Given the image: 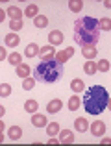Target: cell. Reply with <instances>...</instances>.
Masks as SVG:
<instances>
[{
  "mask_svg": "<svg viewBox=\"0 0 111 146\" xmlns=\"http://www.w3.org/2000/svg\"><path fill=\"white\" fill-rule=\"evenodd\" d=\"M57 135H59V143H65V144L74 143V133H72L70 129H61Z\"/></svg>",
  "mask_w": 111,
  "mask_h": 146,
  "instance_id": "7",
  "label": "cell"
},
{
  "mask_svg": "<svg viewBox=\"0 0 111 146\" xmlns=\"http://www.w3.org/2000/svg\"><path fill=\"white\" fill-rule=\"evenodd\" d=\"M22 28V21H11L9 22V30H13V33L17 32V30Z\"/></svg>",
  "mask_w": 111,
  "mask_h": 146,
  "instance_id": "31",
  "label": "cell"
},
{
  "mask_svg": "<svg viewBox=\"0 0 111 146\" xmlns=\"http://www.w3.org/2000/svg\"><path fill=\"white\" fill-rule=\"evenodd\" d=\"M68 59H70V56L67 54V50H59V52H56V61H57V63L65 65Z\"/></svg>",
  "mask_w": 111,
  "mask_h": 146,
  "instance_id": "18",
  "label": "cell"
},
{
  "mask_svg": "<svg viewBox=\"0 0 111 146\" xmlns=\"http://www.w3.org/2000/svg\"><path fill=\"white\" fill-rule=\"evenodd\" d=\"M48 41H50L52 46H54V44H61L63 43V33H61L59 30H52V32L48 33Z\"/></svg>",
  "mask_w": 111,
  "mask_h": 146,
  "instance_id": "10",
  "label": "cell"
},
{
  "mask_svg": "<svg viewBox=\"0 0 111 146\" xmlns=\"http://www.w3.org/2000/svg\"><path fill=\"white\" fill-rule=\"evenodd\" d=\"M109 104V93L102 85H93L83 94V107L89 115H100Z\"/></svg>",
  "mask_w": 111,
  "mask_h": 146,
  "instance_id": "2",
  "label": "cell"
},
{
  "mask_svg": "<svg viewBox=\"0 0 111 146\" xmlns=\"http://www.w3.org/2000/svg\"><path fill=\"white\" fill-rule=\"evenodd\" d=\"M63 107V102H61L59 98H54V100H50L48 102V106H47V113H50V115H54L57 113V111Z\"/></svg>",
  "mask_w": 111,
  "mask_h": 146,
  "instance_id": "8",
  "label": "cell"
},
{
  "mask_svg": "<svg viewBox=\"0 0 111 146\" xmlns=\"http://www.w3.org/2000/svg\"><path fill=\"white\" fill-rule=\"evenodd\" d=\"M70 89L74 91V93H82V91H85V83H83V80L74 78L70 82Z\"/></svg>",
  "mask_w": 111,
  "mask_h": 146,
  "instance_id": "16",
  "label": "cell"
},
{
  "mask_svg": "<svg viewBox=\"0 0 111 146\" xmlns=\"http://www.w3.org/2000/svg\"><path fill=\"white\" fill-rule=\"evenodd\" d=\"M82 54H83V57L85 59H89V61H93L94 57H96V46H82Z\"/></svg>",
  "mask_w": 111,
  "mask_h": 146,
  "instance_id": "12",
  "label": "cell"
},
{
  "mask_svg": "<svg viewBox=\"0 0 111 146\" xmlns=\"http://www.w3.org/2000/svg\"><path fill=\"white\" fill-rule=\"evenodd\" d=\"M4 143V135H2V133H0V144H2Z\"/></svg>",
  "mask_w": 111,
  "mask_h": 146,
  "instance_id": "38",
  "label": "cell"
},
{
  "mask_svg": "<svg viewBox=\"0 0 111 146\" xmlns=\"http://www.w3.org/2000/svg\"><path fill=\"white\" fill-rule=\"evenodd\" d=\"M80 104H82V102H80L78 96H72L70 100H68V109H70V111H76L80 107Z\"/></svg>",
  "mask_w": 111,
  "mask_h": 146,
  "instance_id": "30",
  "label": "cell"
},
{
  "mask_svg": "<svg viewBox=\"0 0 111 146\" xmlns=\"http://www.w3.org/2000/svg\"><path fill=\"white\" fill-rule=\"evenodd\" d=\"M9 94H11V85L9 83H0V96L7 98Z\"/></svg>",
  "mask_w": 111,
  "mask_h": 146,
  "instance_id": "25",
  "label": "cell"
},
{
  "mask_svg": "<svg viewBox=\"0 0 111 146\" xmlns=\"http://www.w3.org/2000/svg\"><path fill=\"white\" fill-rule=\"evenodd\" d=\"M21 54H17V52H13V54H9V56H7V61H9L11 65H15V67H17V65H21Z\"/></svg>",
  "mask_w": 111,
  "mask_h": 146,
  "instance_id": "27",
  "label": "cell"
},
{
  "mask_svg": "<svg viewBox=\"0 0 111 146\" xmlns=\"http://www.w3.org/2000/svg\"><path fill=\"white\" fill-rule=\"evenodd\" d=\"M47 133L50 137H56L57 133H59V124H57V122H50V124H47Z\"/></svg>",
  "mask_w": 111,
  "mask_h": 146,
  "instance_id": "22",
  "label": "cell"
},
{
  "mask_svg": "<svg viewBox=\"0 0 111 146\" xmlns=\"http://www.w3.org/2000/svg\"><path fill=\"white\" fill-rule=\"evenodd\" d=\"M47 24H48V19L45 17V15H37V17L33 19V26H35V28H45Z\"/></svg>",
  "mask_w": 111,
  "mask_h": 146,
  "instance_id": "21",
  "label": "cell"
},
{
  "mask_svg": "<svg viewBox=\"0 0 111 146\" xmlns=\"http://www.w3.org/2000/svg\"><path fill=\"white\" fill-rule=\"evenodd\" d=\"M96 70L108 72V70H109V61H108V59H100V61L96 63Z\"/></svg>",
  "mask_w": 111,
  "mask_h": 146,
  "instance_id": "28",
  "label": "cell"
},
{
  "mask_svg": "<svg viewBox=\"0 0 111 146\" xmlns=\"http://www.w3.org/2000/svg\"><path fill=\"white\" fill-rule=\"evenodd\" d=\"M68 7H70V11L78 13V11L83 9V2L82 0H70V2H68Z\"/></svg>",
  "mask_w": 111,
  "mask_h": 146,
  "instance_id": "24",
  "label": "cell"
},
{
  "mask_svg": "<svg viewBox=\"0 0 111 146\" xmlns=\"http://www.w3.org/2000/svg\"><path fill=\"white\" fill-rule=\"evenodd\" d=\"M17 76H21L22 80L28 78V76H30V67H28V65H24V63L17 65Z\"/></svg>",
  "mask_w": 111,
  "mask_h": 146,
  "instance_id": "17",
  "label": "cell"
},
{
  "mask_svg": "<svg viewBox=\"0 0 111 146\" xmlns=\"http://www.w3.org/2000/svg\"><path fill=\"white\" fill-rule=\"evenodd\" d=\"M83 70H85V74H89V76L96 74V63H94V61H87V63L83 65Z\"/></svg>",
  "mask_w": 111,
  "mask_h": 146,
  "instance_id": "23",
  "label": "cell"
},
{
  "mask_svg": "<svg viewBox=\"0 0 111 146\" xmlns=\"http://www.w3.org/2000/svg\"><path fill=\"white\" fill-rule=\"evenodd\" d=\"M32 124L35 126V128H45V126L48 124V120H47V117H45V115L33 113V117H32Z\"/></svg>",
  "mask_w": 111,
  "mask_h": 146,
  "instance_id": "11",
  "label": "cell"
},
{
  "mask_svg": "<svg viewBox=\"0 0 111 146\" xmlns=\"http://www.w3.org/2000/svg\"><path fill=\"white\" fill-rule=\"evenodd\" d=\"M100 39V24L94 17H82L74 22V43L82 46H94Z\"/></svg>",
  "mask_w": 111,
  "mask_h": 146,
  "instance_id": "1",
  "label": "cell"
},
{
  "mask_svg": "<svg viewBox=\"0 0 111 146\" xmlns=\"http://www.w3.org/2000/svg\"><path fill=\"white\" fill-rule=\"evenodd\" d=\"M6 15L11 19V21H22V11L19 9L17 6H9L6 11Z\"/></svg>",
  "mask_w": 111,
  "mask_h": 146,
  "instance_id": "9",
  "label": "cell"
},
{
  "mask_svg": "<svg viewBox=\"0 0 111 146\" xmlns=\"http://www.w3.org/2000/svg\"><path fill=\"white\" fill-rule=\"evenodd\" d=\"M24 109L28 111V113H37V109H39V104H37L35 100H26Z\"/></svg>",
  "mask_w": 111,
  "mask_h": 146,
  "instance_id": "20",
  "label": "cell"
},
{
  "mask_svg": "<svg viewBox=\"0 0 111 146\" xmlns=\"http://www.w3.org/2000/svg\"><path fill=\"white\" fill-rule=\"evenodd\" d=\"M33 87H35V80L33 78H24L22 80V89L24 91H32Z\"/></svg>",
  "mask_w": 111,
  "mask_h": 146,
  "instance_id": "26",
  "label": "cell"
},
{
  "mask_svg": "<svg viewBox=\"0 0 111 146\" xmlns=\"http://www.w3.org/2000/svg\"><path fill=\"white\" fill-rule=\"evenodd\" d=\"M2 131H4V122L0 120V133H2Z\"/></svg>",
  "mask_w": 111,
  "mask_h": 146,
  "instance_id": "37",
  "label": "cell"
},
{
  "mask_svg": "<svg viewBox=\"0 0 111 146\" xmlns=\"http://www.w3.org/2000/svg\"><path fill=\"white\" fill-rule=\"evenodd\" d=\"M26 17H33L35 19L37 15H39V7H37V4H28V7H26Z\"/></svg>",
  "mask_w": 111,
  "mask_h": 146,
  "instance_id": "19",
  "label": "cell"
},
{
  "mask_svg": "<svg viewBox=\"0 0 111 146\" xmlns=\"http://www.w3.org/2000/svg\"><path fill=\"white\" fill-rule=\"evenodd\" d=\"M91 133H93L94 137H102L106 133V124L102 120H94L93 124H91Z\"/></svg>",
  "mask_w": 111,
  "mask_h": 146,
  "instance_id": "5",
  "label": "cell"
},
{
  "mask_svg": "<svg viewBox=\"0 0 111 146\" xmlns=\"http://www.w3.org/2000/svg\"><path fill=\"white\" fill-rule=\"evenodd\" d=\"M6 57H7L6 48H4V46H0V61H2V59H6Z\"/></svg>",
  "mask_w": 111,
  "mask_h": 146,
  "instance_id": "32",
  "label": "cell"
},
{
  "mask_svg": "<svg viewBox=\"0 0 111 146\" xmlns=\"http://www.w3.org/2000/svg\"><path fill=\"white\" fill-rule=\"evenodd\" d=\"M98 24H100V30H104V32H109V30H111V21H109V17H104L102 21H98Z\"/></svg>",
  "mask_w": 111,
  "mask_h": 146,
  "instance_id": "29",
  "label": "cell"
},
{
  "mask_svg": "<svg viewBox=\"0 0 111 146\" xmlns=\"http://www.w3.org/2000/svg\"><path fill=\"white\" fill-rule=\"evenodd\" d=\"M7 135H9V139L11 141H19L22 137V129H21V126H11L9 129H7Z\"/></svg>",
  "mask_w": 111,
  "mask_h": 146,
  "instance_id": "14",
  "label": "cell"
},
{
  "mask_svg": "<svg viewBox=\"0 0 111 146\" xmlns=\"http://www.w3.org/2000/svg\"><path fill=\"white\" fill-rule=\"evenodd\" d=\"M6 17H7V15H6V11H4V9H0V24L4 22V19H6Z\"/></svg>",
  "mask_w": 111,
  "mask_h": 146,
  "instance_id": "33",
  "label": "cell"
},
{
  "mask_svg": "<svg viewBox=\"0 0 111 146\" xmlns=\"http://www.w3.org/2000/svg\"><path fill=\"white\" fill-rule=\"evenodd\" d=\"M39 57H41L43 61H50V59H54V57H56V48L52 46V44H47V46L39 48Z\"/></svg>",
  "mask_w": 111,
  "mask_h": 146,
  "instance_id": "4",
  "label": "cell"
},
{
  "mask_svg": "<svg viewBox=\"0 0 111 146\" xmlns=\"http://www.w3.org/2000/svg\"><path fill=\"white\" fill-rule=\"evenodd\" d=\"M24 54H26V57H35V56H39V44H35V43H30L28 46H26L24 50Z\"/></svg>",
  "mask_w": 111,
  "mask_h": 146,
  "instance_id": "15",
  "label": "cell"
},
{
  "mask_svg": "<svg viewBox=\"0 0 111 146\" xmlns=\"http://www.w3.org/2000/svg\"><path fill=\"white\" fill-rule=\"evenodd\" d=\"M4 113H6V107H4V106H2V104H0V118H2V117H4Z\"/></svg>",
  "mask_w": 111,
  "mask_h": 146,
  "instance_id": "35",
  "label": "cell"
},
{
  "mask_svg": "<svg viewBox=\"0 0 111 146\" xmlns=\"http://www.w3.org/2000/svg\"><path fill=\"white\" fill-rule=\"evenodd\" d=\"M4 43H6V46H17L19 43H21V39H19L17 33H7L6 37H4Z\"/></svg>",
  "mask_w": 111,
  "mask_h": 146,
  "instance_id": "13",
  "label": "cell"
},
{
  "mask_svg": "<svg viewBox=\"0 0 111 146\" xmlns=\"http://www.w3.org/2000/svg\"><path fill=\"white\" fill-rule=\"evenodd\" d=\"M63 74H65L63 65L57 63L56 59L41 61V63L33 68V80H35V82H43V83H54V82L63 78Z\"/></svg>",
  "mask_w": 111,
  "mask_h": 146,
  "instance_id": "3",
  "label": "cell"
},
{
  "mask_svg": "<svg viewBox=\"0 0 111 146\" xmlns=\"http://www.w3.org/2000/svg\"><path fill=\"white\" fill-rule=\"evenodd\" d=\"M74 129L80 131V133H85L87 129H89V122H87V118H83V117L76 118V120H74Z\"/></svg>",
  "mask_w": 111,
  "mask_h": 146,
  "instance_id": "6",
  "label": "cell"
},
{
  "mask_svg": "<svg viewBox=\"0 0 111 146\" xmlns=\"http://www.w3.org/2000/svg\"><path fill=\"white\" fill-rule=\"evenodd\" d=\"M48 143H50V144H57V143H59V139H56V137H52V139L48 141Z\"/></svg>",
  "mask_w": 111,
  "mask_h": 146,
  "instance_id": "36",
  "label": "cell"
},
{
  "mask_svg": "<svg viewBox=\"0 0 111 146\" xmlns=\"http://www.w3.org/2000/svg\"><path fill=\"white\" fill-rule=\"evenodd\" d=\"M67 54H68V56H70V57L74 56V46H68V48H67Z\"/></svg>",
  "mask_w": 111,
  "mask_h": 146,
  "instance_id": "34",
  "label": "cell"
}]
</instances>
